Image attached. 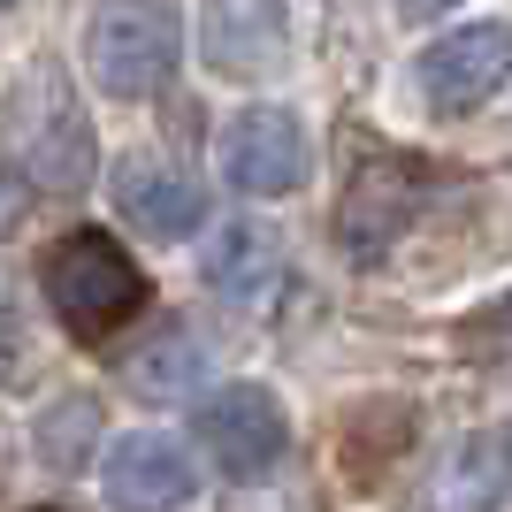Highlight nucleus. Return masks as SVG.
<instances>
[{"label": "nucleus", "instance_id": "1", "mask_svg": "<svg viewBox=\"0 0 512 512\" xmlns=\"http://www.w3.org/2000/svg\"><path fill=\"white\" fill-rule=\"evenodd\" d=\"M46 283V306L62 314L69 337H107V329H123L138 306H146V276H138V260L115 245L107 230H69L39 268Z\"/></svg>", "mask_w": 512, "mask_h": 512}, {"label": "nucleus", "instance_id": "2", "mask_svg": "<svg viewBox=\"0 0 512 512\" xmlns=\"http://www.w3.org/2000/svg\"><path fill=\"white\" fill-rule=\"evenodd\" d=\"M176 54H184V23L169 0H100V16L85 31V69L115 100L161 92L176 77Z\"/></svg>", "mask_w": 512, "mask_h": 512}, {"label": "nucleus", "instance_id": "3", "mask_svg": "<svg viewBox=\"0 0 512 512\" xmlns=\"http://www.w3.org/2000/svg\"><path fill=\"white\" fill-rule=\"evenodd\" d=\"M192 436L207 444V459L230 482H268L283 467V451H291V421H283V398L268 383H230L214 390L207 406H199Z\"/></svg>", "mask_w": 512, "mask_h": 512}, {"label": "nucleus", "instance_id": "4", "mask_svg": "<svg viewBox=\"0 0 512 512\" xmlns=\"http://www.w3.org/2000/svg\"><path fill=\"white\" fill-rule=\"evenodd\" d=\"M413 77H421L428 115H474V107H490L512 85V23H459V31H444L413 62Z\"/></svg>", "mask_w": 512, "mask_h": 512}, {"label": "nucleus", "instance_id": "5", "mask_svg": "<svg viewBox=\"0 0 512 512\" xmlns=\"http://www.w3.org/2000/svg\"><path fill=\"white\" fill-rule=\"evenodd\" d=\"M222 184L245 199H283L306 176V130L291 107H245L222 123Z\"/></svg>", "mask_w": 512, "mask_h": 512}, {"label": "nucleus", "instance_id": "6", "mask_svg": "<svg viewBox=\"0 0 512 512\" xmlns=\"http://www.w3.org/2000/svg\"><path fill=\"white\" fill-rule=\"evenodd\" d=\"M199 62L230 85H260L291 62V16L283 0H207L199 16Z\"/></svg>", "mask_w": 512, "mask_h": 512}, {"label": "nucleus", "instance_id": "7", "mask_svg": "<svg viewBox=\"0 0 512 512\" xmlns=\"http://www.w3.org/2000/svg\"><path fill=\"white\" fill-rule=\"evenodd\" d=\"M421 199H428L421 161H398V153L367 161V169L352 176L344 207H337V237H344V253H352V260H383L390 245H398V237L413 230Z\"/></svg>", "mask_w": 512, "mask_h": 512}, {"label": "nucleus", "instance_id": "8", "mask_svg": "<svg viewBox=\"0 0 512 512\" xmlns=\"http://www.w3.org/2000/svg\"><path fill=\"white\" fill-rule=\"evenodd\" d=\"M100 490H107L115 512H176V505H192L199 467H192V451L176 444V436H161V428H130V436L107 444Z\"/></svg>", "mask_w": 512, "mask_h": 512}, {"label": "nucleus", "instance_id": "9", "mask_svg": "<svg viewBox=\"0 0 512 512\" xmlns=\"http://www.w3.org/2000/svg\"><path fill=\"white\" fill-rule=\"evenodd\" d=\"M199 276H207L214 299L245 306V314H268L283 291V237L268 230V222H222V230L207 237V253H199Z\"/></svg>", "mask_w": 512, "mask_h": 512}, {"label": "nucleus", "instance_id": "10", "mask_svg": "<svg viewBox=\"0 0 512 512\" xmlns=\"http://www.w3.org/2000/svg\"><path fill=\"white\" fill-rule=\"evenodd\" d=\"M512 505V428H482L436 459L421 490V512H497Z\"/></svg>", "mask_w": 512, "mask_h": 512}, {"label": "nucleus", "instance_id": "11", "mask_svg": "<svg viewBox=\"0 0 512 512\" xmlns=\"http://www.w3.org/2000/svg\"><path fill=\"white\" fill-rule=\"evenodd\" d=\"M115 207H123V222H130L138 237L176 245V237L199 230L207 199H199V184H192L184 169H161V161H123V176H115Z\"/></svg>", "mask_w": 512, "mask_h": 512}, {"label": "nucleus", "instance_id": "12", "mask_svg": "<svg viewBox=\"0 0 512 512\" xmlns=\"http://www.w3.org/2000/svg\"><path fill=\"white\" fill-rule=\"evenodd\" d=\"M39 123H31V138H23V153H31V184H46V192H85L92 184V123L85 107L69 100V85H54L46 77L39 85Z\"/></svg>", "mask_w": 512, "mask_h": 512}, {"label": "nucleus", "instance_id": "13", "mask_svg": "<svg viewBox=\"0 0 512 512\" xmlns=\"http://www.w3.org/2000/svg\"><path fill=\"white\" fill-rule=\"evenodd\" d=\"M207 337H192V329H161L153 344H138L123 360V383L138 390V398H153V406H184V398H199V383H207Z\"/></svg>", "mask_w": 512, "mask_h": 512}, {"label": "nucleus", "instance_id": "14", "mask_svg": "<svg viewBox=\"0 0 512 512\" xmlns=\"http://www.w3.org/2000/svg\"><path fill=\"white\" fill-rule=\"evenodd\" d=\"M92 436H100V406H92V398H69V406H54L39 421V459L54 474H77L85 451H92Z\"/></svg>", "mask_w": 512, "mask_h": 512}, {"label": "nucleus", "instance_id": "15", "mask_svg": "<svg viewBox=\"0 0 512 512\" xmlns=\"http://www.w3.org/2000/svg\"><path fill=\"white\" fill-rule=\"evenodd\" d=\"M467 344H474V352H512V291H505L497 306H482V314H474Z\"/></svg>", "mask_w": 512, "mask_h": 512}, {"label": "nucleus", "instance_id": "16", "mask_svg": "<svg viewBox=\"0 0 512 512\" xmlns=\"http://www.w3.org/2000/svg\"><path fill=\"white\" fill-rule=\"evenodd\" d=\"M23 207H31V192H23V176L16 169H0V237L23 222Z\"/></svg>", "mask_w": 512, "mask_h": 512}, {"label": "nucleus", "instance_id": "17", "mask_svg": "<svg viewBox=\"0 0 512 512\" xmlns=\"http://www.w3.org/2000/svg\"><path fill=\"white\" fill-rule=\"evenodd\" d=\"M398 8H406V16H444L451 0H398Z\"/></svg>", "mask_w": 512, "mask_h": 512}]
</instances>
